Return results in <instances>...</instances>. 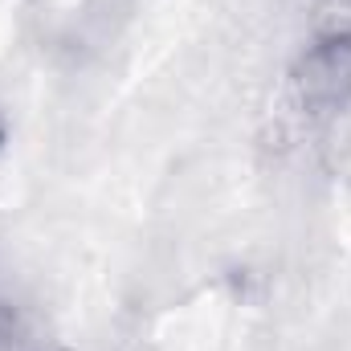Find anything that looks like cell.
I'll return each mask as SVG.
<instances>
[{
	"mask_svg": "<svg viewBox=\"0 0 351 351\" xmlns=\"http://www.w3.org/2000/svg\"><path fill=\"white\" fill-rule=\"evenodd\" d=\"M298 102L311 114H339L351 106V33H323L294 66Z\"/></svg>",
	"mask_w": 351,
	"mask_h": 351,
	"instance_id": "cell-1",
	"label": "cell"
}]
</instances>
